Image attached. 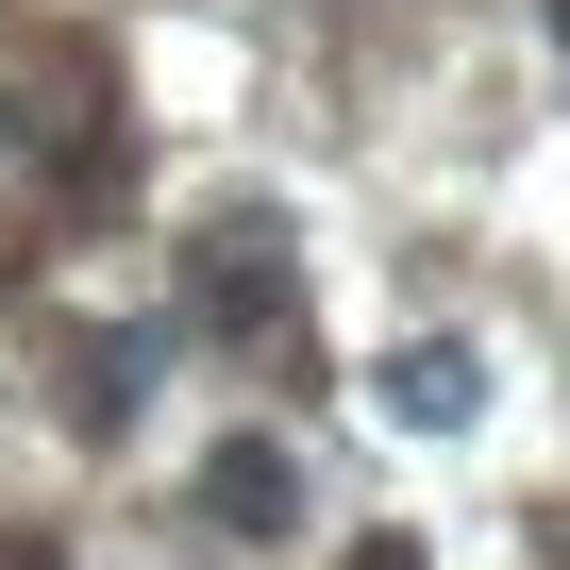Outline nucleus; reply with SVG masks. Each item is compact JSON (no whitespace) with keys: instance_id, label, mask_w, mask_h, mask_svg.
<instances>
[{"instance_id":"obj_2","label":"nucleus","mask_w":570,"mask_h":570,"mask_svg":"<svg viewBox=\"0 0 570 570\" xmlns=\"http://www.w3.org/2000/svg\"><path fill=\"white\" fill-rule=\"evenodd\" d=\"M386 403H403L420 436H470V403H487V353H470V336H403V353H386Z\"/></svg>"},{"instance_id":"obj_3","label":"nucleus","mask_w":570,"mask_h":570,"mask_svg":"<svg viewBox=\"0 0 570 570\" xmlns=\"http://www.w3.org/2000/svg\"><path fill=\"white\" fill-rule=\"evenodd\" d=\"M202 320L218 336H285V235H218L202 252Z\"/></svg>"},{"instance_id":"obj_4","label":"nucleus","mask_w":570,"mask_h":570,"mask_svg":"<svg viewBox=\"0 0 570 570\" xmlns=\"http://www.w3.org/2000/svg\"><path fill=\"white\" fill-rule=\"evenodd\" d=\"M553 51H570V0H553Z\"/></svg>"},{"instance_id":"obj_1","label":"nucleus","mask_w":570,"mask_h":570,"mask_svg":"<svg viewBox=\"0 0 570 570\" xmlns=\"http://www.w3.org/2000/svg\"><path fill=\"white\" fill-rule=\"evenodd\" d=\"M202 520L218 537H285V520H303V453H285V436H218L202 453Z\"/></svg>"}]
</instances>
